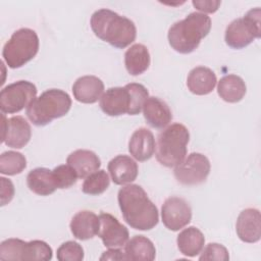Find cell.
I'll list each match as a JSON object with an SVG mask.
<instances>
[{
	"label": "cell",
	"mask_w": 261,
	"mask_h": 261,
	"mask_svg": "<svg viewBox=\"0 0 261 261\" xmlns=\"http://www.w3.org/2000/svg\"><path fill=\"white\" fill-rule=\"evenodd\" d=\"M118 205L125 222L138 230H150L159 221L158 209L139 185H127L118 191Z\"/></svg>",
	"instance_id": "obj_1"
},
{
	"label": "cell",
	"mask_w": 261,
	"mask_h": 261,
	"mask_svg": "<svg viewBox=\"0 0 261 261\" xmlns=\"http://www.w3.org/2000/svg\"><path fill=\"white\" fill-rule=\"evenodd\" d=\"M90 24L96 37L118 49L127 47L137 37L134 21L110 9L102 8L95 11Z\"/></svg>",
	"instance_id": "obj_2"
},
{
	"label": "cell",
	"mask_w": 261,
	"mask_h": 261,
	"mask_svg": "<svg viewBox=\"0 0 261 261\" xmlns=\"http://www.w3.org/2000/svg\"><path fill=\"white\" fill-rule=\"evenodd\" d=\"M210 30L211 18L208 15L202 12H192L169 28L167 38L173 50L189 54L198 48Z\"/></svg>",
	"instance_id": "obj_3"
},
{
	"label": "cell",
	"mask_w": 261,
	"mask_h": 261,
	"mask_svg": "<svg viewBox=\"0 0 261 261\" xmlns=\"http://www.w3.org/2000/svg\"><path fill=\"white\" fill-rule=\"evenodd\" d=\"M71 107L69 95L59 89H50L43 92L28 107L25 114L33 124L44 126L53 119L67 114Z\"/></svg>",
	"instance_id": "obj_4"
},
{
	"label": "cell",
	"mask_w": 261,
	"mask_h": 261,
	"mask_svg": "<svg viewBox=\"0 0 261 261\" xmlns=\"http://www.w3.org/2000/svg\"><path fill=\"white\" fill-rule=\"evenodd\" d=\"M190 140L189 129L181 123H172L164 128L157 138L155 156L165 167H175L186 158Z\"/></svg>",
	"instance_id": "obj_5"
},
{
	"label": "cell",
	"mask_w": 261,
	"mask_h": 261,
	"mask_svg": "<svg viewBox=\"0 0 261 261\" xmlns=\"http://www.w3.org/2000/svg\"><path fill=\"white\" fill-rule=\"evenodd\" d=\"M39 51V37L37 33L29 28L15 31L5 43L2 56L7 66L19 68L31 61Z\"/></svg>",
	"instance_id": "obj_6"
},
{
	"label": "cell",
	"mask_w": 261,
	"mask_h": 261,
	"mask_svg": "<svg viewBox=\"0 0 261 261\" xmlns=\"http://www.w3.org/2000/svg\"><path fill=\"white\" fill-rule=\"evenodd\" d=\"M260 8L249 10L245 16L233 19L225 30V43L232 49H242L260 38Z\"/></svg>",
	"instance_id": "obj_7"
},
{
	"label": "cell",
	"mask_w": 261,
	"mask_h": 261,
	"mask_svg": "<svg viewBox=\"0 0 261 261\" xmlns=\"http://www.w3.org/2000/svg\"><path fill=\"white\" fill-rule=\"evenodd\" d=\"M52 248L44 241L24 242L20 239H7L0 245L1 260H43L52 259Z\"/></svg>",
	"instance_id": "obj_8"
},
{
	"label": "cell",
	"mask_w": 261,
	"mask_h": 261,
	"mask_svg": "<svg viewBox=\"0 0 261 261\" xmlns=\"http://www.w3.org/2000/svg\"><path fill=\"white\" fill-rule=\"evenodd\" d=\"M37 95V87L29 81L12 83L1 90L0 109L2 113H16L28 107Z\"/></svg>",
	"instance_id": "obj_9"
},
{
	"label": "cell",
	"mask_w": 261,
	"mask_h": 261,
	"mask_svg": "<svg viewBox=\"0 0 261 261\" xmlns=\"http://www.w3.org/2000/svg\"><path fill=\"white\" fill-rule=\"evenodd\" d=\"M210 161L201 153H191L181 163L174 167V177L185 186H196L204 182L210 173Z\"/></svg>",
	"instance_id": "obj_10"
},
{
	"label": "cell",
	"mask_w": 261,
	"mask_h": 261,
	"mask_svg": "<svg viewBox=\"0 0 261 261\" xmlns=\"http://www.w3.org/2000/svg\"><path fill=\"white\" fill-rule=\"evenodd\" d=\"M161 218L166 228L177 231L191 222L192 208L184 198L169 197L161 207Z\"/></svg>",
	"instance_id": "obj_11"
},
{
	"label": "cell",
	"mask_w": 261,
	"mask_h": 261,
	"mask_svg": "<svg viewBox=\"0 0 261 261\" xmlns=\"http://www.w3.org/2000/svg\"><path fill=\"white\" fill-rule=\"evenodd\" d=\"M32 129L30 123L19 115L6 118L2 114V142L14 149L23 148L31 140Z\"/></svg>",
	"instance_id": "obj_12"
},
{
	"label": "cell",
	"mask_w": 261,
	"mask_h": 261,
	"mask_svg": "<svg viewBox=\"0 0 261 261\" xmlns=\"http://www.w3.org/2000/svg\"><path fill=\"white\" fill-rule=\"evenodd\" d=\"M100 227L98 237L107 248H121L128 241V230L113 215L102 212L99 215Z\"/></svg>",
	"instance_id": "obj_13"
},
{
	"label": "cell",
	"mask_w": 261,
	"mask_h": 261,
	"mask_svg": "<svg viewBox=\"0 0 261 261\" xmlns=\"http://www.w3.org/2000/svg\"><path fill=\"white\" fill-rule=\"evenodd\" d=\"M237 234L245 243H257L261 238V216L260 211L255 208L243 210L236 223Z\"/></svg>",
	"instance_id": "obj_14"
},
{
	"label": "cell",
	"mask_w": 261,
	"mask_h": 261,
	"mask_svg": "<svg viewBox=\"0 0 261 261\" xmlns=\"http://www.w3.org/2000/svg\"><path fill=\"white\" fill-rule=\"evenodd\" d=\"M129 103V94L125 87L109 88L100 98V108L109 116L127 113Z\"/></svg>",
	"instance_id": "obj_15"
},
{
	"label": "cell",
	"mask_w": 261,
	"mask_h": 261,
	"mask_svg": "<svg viewBox=\"0 0 261 261\" xmlns=\"http://www.w3.org/2000/svg\"><path fill=\"white\" fill-rule=\"evenodd\" d=\"M104 92L103 82L95 75L79 77L72 85V94L76 101L85 104L97 102Z\"/></svg>",
	"instance_id": "obj_16"
},
{
	"label": "cell",
	"mask_w": 261,
	"mask_h": 261,
	"mask_svg": "<svg viewBox=\"0 0 261 261\" xmlns=\"http://www.w3.org/2000/svg\"><path fill=\"white\" fill-rule=\"evenodd\" d=\"M143 114L147 123L154 128H163L172 119V113L166 102L158 97H149L143 105Z\"/></svg>",
	"instance_id": "obj_17"
},
{
	"label": "cell",
	"mask_w": 261,
	"mask_h": 261,
	"mask_svg": "<svg viewBox=\"0 0 261 261\" xmlns=\"http://www.w3.org/2000/svg\"><path fill=\"white\" fill-rule=\"evenodd\" d=\"M108 171L115 185L122 186L134 181L139 172L137 162L127 155H117L108 163Z\"/></svg>",
	"instance_id": "obj_18"
},
{
	"label": "cell",
	"mask_w": 261,
	"mask_h": 261,
	"mask_svg": "<svg viewBox=\"0 0 261 261\" xmlns=\"http://www.w3.org/2000/svg\"><path fill=\"white\" fill-rule=\"evenodd\" d=\"M69 227L75 239L81 241L90 240L98 234L100 219L94 212L82 210L73 215Z\"/></svg>",
	"instance_id": "obj_19"
},
{
	"label": "cell",
	"mask_w": 261,
	"mask_h": 261,
	"mask_svg": "<svg viewBox=\"0 0 261 261\" xmlns=\"http://www.w3.org/2000/svg\"><path fill=\"white\" fill-rule=\"evenodd\" d=\"M128 152L138 161L149 160L155 152V139L152 132L145 127L135 130L128 142Z\"/></svg>",
	"instance_id": "obj_20"
},
{
	"label": "cell",
	"mask_w": 261,
	"mask_h": 261,
	"mask_svg": "<svg viewBox=\"0 0 261 261\" xmlns=\"http://www.w3.org/2000/svg\"><path fill=\"white\" fill-rule=\"evenodd\" d=\"M66 163L75 170L79 178H86L101 166V160L98 155L86 149H79L71 152L67 156Z\"/></svg>",
	"instance_id": "obj_21"
},
{
	"label": "cell",
	"mask_w": 261,
	"mask_h": 261,
	"mask_svg": "<svg viewBox=\"0 0 261 261\" xmlns=\"http://www.w3.org/2000/svg\"><path fill=\"white\" fill-rule=\"evenodd\" d=\"M217 83L216 74L212 69L205 66H197L193 68L187 79L188 89L195 95L210 94Z\"/></svg>",
	"instance_id": "obj_22"
},
{
	"label": "cell",
	"mask_w": 261,
	"mask_h": 261,
	"mask_svg": "<svg viewBox=\"0 0 261 261\" xmlns=\"http://www.w3.org/2000/svg\"><path fill=\"white\" fill-rule=\"evenodd\" d=\"M27 185L33 193L40 196H49L58 189L53 170L45 167L31 170L27 175Z\"/></svg>",
	"instance_id": "obj_23"
},
{
	"label": "cell",
	"mask_w": 261,
	"mask_h": 261,
	"mask_svg": "<svg viewBox=\"0 0 261 261\" xmlns=\"http://www.w3.org/2000/svg\"><path fill=\"white\" fill-rule=\"evenodd\" d=\"M126 260L152 261L156 256V249L151 240L144 236H135L124 245Z\"/></svg>",
	"instance_id": "obj_24"
},
{
	"label": "cell",
	"mask_w": 261,
	"mask_h": 261,
	"mask_svg": "<svg viewBox=\"0 0 261 261\" xmlns=\"http://www.w3.org/2000/svg\"><path fill=\"white\" fill-rule=\"evenodd\" d=\"M247 92L244 80L237 74H227L220 79L217 85V93L219 97L228 103H237L241 101Z\"/></svg>",
	"instance_id": "obj_25"
},
{
	"label": "cell",
	"mask_w": 261,
	"mask_h": 261,
	"mask_svg": "<svg viewBox=\"0 0 261 261\" xmlns=\"http://www.w3.org/2000/svg\"><path fill=\"white\" fill-rule=\"evenodd\" d=\"M179 252L188 257H195L201 253L204 248L205 238L202 231L195 227L189 226L179 232L176 239Z\"/></svg>",
	"instance_id": "obj_26"
},
{
	"label": "cell",
	"mask_w": 261,
	"mask_h": 261,
	"mask_svg": "<svg viewBox=\"0 0 261 261\" xmlns=\"http://www.w3.org/2000/svg\"><path fill=\"white\" fill-rule=\"evenodd\" d=\"M150 62L149 50L143 44H134L124 54L125 68L132 75H139L145 72L149 68Z\"/></svg>",
	"instance_id": "obj_27"
},
{
	"label": "cell",
	"mask_w": 261,
	"mask_h": 261,
	"mask_svg": "<svg viewBox=\"0 0 261 261\" xmlns=\"http://www.w3.org/2000/svg\"><path fill=\"white\" fill-rule=\"evenodd\" d=\"M27 167L25 157L16 151H6L0 156V172L6 175H15Z\"/></svg>",
	"instance_id": "obj_28"
},
{
	"label": "cell",
	"mask_w": 261,
	"mask_h": 261,
	"mask_svg": "<svg viewBox=\"0 0 261 261\" xmlns=\"http://www.w3.org/2000/svg\"><path fill=\"white\" fill-rule=\"evenodd\" d=\"M110 185V178L104 169H98L88 175L83 184L82 190L85 194L98 196L103 194Z\"/></svg>",
	"instance_id": "obj_29"
},
{
	"label": "cell",
	"mask_w": 261,
	"mask_h": 261,
	"mask_svg": "<svg viewBox=\"0 0 261 261\" xmlns=\"http://www.w3.org/2000/svg\"><path fill=\"white\" fill-rule=\"evenodd\" d=\"M129 94V108L127 114L137 115L143 109L145 101L149 98L148 90L141 84L130 83L124 86Z\"/></svg>",
	"instance_id": "obj_30"
},
{
	"label": "cell",
	"mask_w": 261,
	"mask_h": 261,
	"mask_svg": "<svg viewBox=\"0 0 261 261\" xmlns=\"http://www.w3.org/2000/svg\"><path fill=\"white\" fill-rule=\"evenodd\" d=\"M56 257L59 261H82L84 259V249L79 243L67 241L57 249Z\"/></svg>",
	"instance_id": "obj_31"
},
{
	"label": "cell",
	"mask_w": 261,
	"mask_h": 261,
	"mask_svg": "<svg viewBox=\"0 0 261 261\" xmlns=\"http://www.w3.org/2000/svg\"><path fill=\"white\" fill-rule=\"evenodd\" d=\"M53 174L58 189H68L77 180L75 170L68 164L58 165L53 169Z\"/></svg>",
	"instance_id": "obj_32"
},
{
	"label": "cell",
	"mask_w": 261,
	"mask_h": 261,
	"mask_svg": "<svg viewBox=\"0 0 261 261\" xmlns=\"http://www.w3.org/2000/svg\"><path fill=\"white\" fill-rule=\"evenodd\" d=\"M199 260L227 261L229 260V254L224 246L217 243H210L204 248L201 256L199 257Z\"/></svg>",
	"instance_id": "obj_33"
},
{
	"label": "cell",
	"mask_w": 261,
	"mask_h": 261,
	"mask_svg": "<svg viewBox=\"0 0 261 261\" xmlns=\"http://www.w3.org/2000/svg\"><path fill=\"white\" fill-rule=\"evenodd\" d=\"M1 206L8 204L14 196V186L10 179L1 177Z\"/></svg>",
	"instance_id": "obj_34"
},
{
	"label": "cell",
	"mask_w": 261,
	"mask_h": 261,
	"mask_svg": "<svg viewBox=\"0 0 261 261\" xmlns=\"http://www.w3.org/2000/svg\"><path fill=\"white\" fill-rule=\"evenodd\" d=\"M192 4L196 9H198L199 11H202V13L205 14V13H214L220 6L221 2L218 0H204V1L194 0Z\"/></svg>",
	"instance_id": "obj_35"
},
{
	"label": "cell",
	"mask_w": 261,
	"mask_h": 261,
	"mask_svg": "<svg viewBox=\"0 0 261 261\" xmlns=\"http://www.w3.org/2000/svg\"><path fill=\"white\" fill-rule=\"evenodd\" d=\"M100 260H126V256L124 250H120L119 248H109V250L105 251Z\"/></svg>",
	"instance_id": "obj_36"
}]
</instances>
